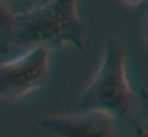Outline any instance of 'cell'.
<instances>
[{"instance_id":"2","label":"cell","mask_w":148,"mask_h":137,"mask_svg":"<svg viewBox=\"0 0 148 137\" xmlns=\"http://www.w3.org/2000/svg\"><path fill=\"white\" fill-rule=\"evenodd\" d=\"M134 91L126 72V51L116 38H108L100 67L81 94L83 112L97 110L116 121H127L134 110Z\"/></svg>"},{"instance_id":"1","label":"cell","mask_w":148,"mask_h":137,"mask_svg":"<svg viewBox=\"0 0 148 137\" xmlns=\"http://www.w3.org/2000/svg\"><path fill=\"white\" fill-rule=\"evenodd\" d=\"M78 0H53L27 14L18 16L14 50L72 45L86 51V24L78 16Z\"/></svg>"},{"instance_id":"10","label":"cell","mask_w":148,"mask_h":137,"mask_svg":"<svg viewBox=\"0 0 148 137\" xmlns=\"http://www.w3.org/2000/svg\"><path fill=\"white\" fill-rule=\"evenodd\" d=\"M147 40H148V22H147Z\"/></svg>"},{"instance_id":"8","label":"cell","mask_w":148,"mask_h":137,"mask_svg":"<svg viewBox=\"0 0 148 137\" xmlns=\"http://www.w3.org/2000/svg\"><path fill=\"white\" fill-rule=\"evenodd\" d=\"M138 97H140V105H142V108H143V113L147 115V118H148V89L142 88Z\"/></svg>"},{"instance_id":"7","label":"cell","mask_w":148,"mask_h":137,"mask_svg":"<svg viewBox=\"0 0 148 137\" xmlns=\"http://www.w3.org/2000/svg\"><path fill=\"white\" fill-rule=\"evenodd\" d=\"M132 129H134L132 137H148V129L140 123H132Z\"/></svg>"},{"instance_id":"3","label":"cell","mask_w":148,"mask_h":137,"mask_svg":"<svg viewBox=\"0 0 148 137\" xmlns=\"http://www.w3.org/2000/svg\"><path fill=\"white\" fill-rule=\"evenodd\" d=\"M49 78V48L34 46L18 59L0 64V97L19 99Z\"/></svg>"},{"instance_id":"5","label":"cell","mask_w":148,"mask_h":137,"mask_svg":"<svg viewBox=\"0 0 148 137\" xmlns=\"http://www.w3.org/2000/svg\"><path fill=\"white\" fill-rule=\"evenodd\" d=\"M16 25L18 16L3 0H0V54H8L14 50Z\"/></svg>"},{"instance_id":"9","label":"cell","mask_w":148,"mask_h":137,"mask_svg":"<svg viewBox=\"0 0 148 137\" xmlns=\"http://www.w3.org/2000/svg\"><path fill=\"white\" fill-rule=\"evenodd\" d=\"M126 3H129V5H138V3H142L143 0H124Z\"/></svg>"},{"instance_id":"6","label":"cell","mask_w":148,"mask_h":137,"mask_svg":"<svg viewBox=\"0 0 148 137\" xmlns=\"http://www.w3.org/2000/svg\"><path fill=\"white\" fill-rule=\"evenodd\" d=\"M3 2L10 6V10L16 16H21V14H27V13L40 8V6L53 2V0H3Z\"/></svg>"},{"instance_id":"4","label":"cell","mask_w":148,"mask_h":137,"mask_svg":"<svg viewBox=\"0 0 148 137\" xmlns=\"http://www.w3.org/2000/svg\"><path fill=\"white\" fill-rule=\"evenodd\" d=\"M115 121L103 112L89 110L83 115L40 118L38 126L56 137H115Z\"/></svg>"}]
</instances>
